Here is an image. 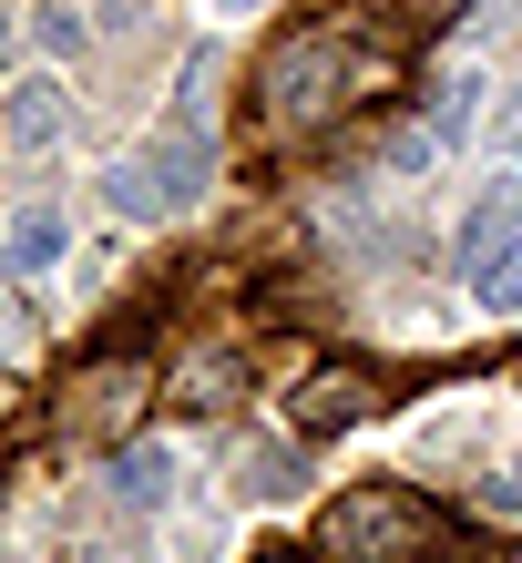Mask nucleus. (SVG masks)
I'll use <instances>...</instances> for the list:
<instances>
[{
  "mask_svg": "<svg viewBox=\"0 0 522 563\" xmlns=\"http://www.w3.org/2000/svg\"><path fill=\"white\" fill-rule=\"evenodd\" d=\"M379 400H389L379 369H358V358H318V369L287 389V430H298V441H329V430L379 420Z\"/></svg>",
  "mask_w": 522,
  "mask_h": 563,
  "instance_id": "5",
  "label": "nucleus"
},
{
  "mask_svg": "<svg viewBox=\"0 0 522 563\" xmlns=\"http://www.w3.org/2000/svg\"><path fill=\"white\" fill-rule=\"evenodd\" d=\"M451 533H462V522L441 503H420L410 482H358V492H338V503L318 512V553L329 563H441Z\"/></svg>",
  "mask_w": 522,
  "mask_h": 563,
  "instance_id": "2",
  "label": "nucleus"
},
{
  "mask_svg": "<svg viewBox=\"0 0 522 563\" xmlns=\"http://www.w3.org/2000/svg\"><path fill=\"white\" fill-rule=\"evenodd\" d=\"M481 503H492V512H522V461H502V472L481 482Z\"/></svg>",
  "mask_w": 522,
  "mask_h": 563,
  "instance_id": "14",
  "label": "nucleus"
},
{
  "mask_svg": "<svg viewBox=\"0 0 522 563\" xmlns=\"http://www.w3.org/2000/svg\"><path fill=\"white\" fill-rule=\"evenodd\" d=\"M236 400H246V358L236 349H185L175 379H165V410H185V420H215Z\"/></svg>",
  "mask_w": 522,
  "mask_h": 563,
  "instance_id": "6",
  "label": "nucleus"
},
{
  "mask_svg": "<svg viewBox=\"0 0 522 563\" xmlns=\"http://www.w3.org/2000/svg\"><path fill=\"white\" fill-rule=\"evenodd\" d=\"M113 492H123V503H165V492H175V461L165 451H113Z\"/></svg>",
  "mask_w": 522,
  "mask_h": 563,
  "instance_id": "10",
  "label": "nucleus"
},
{
  "mask_svg": "<svg viewBox=\"0 0 522 563\" xmlns=\"http://www.w3.org/2000/svg\"><path fill=\"white\" fill-rule=\"evenodd\" d=\"M512 563H522V553H512Z\"/></svg>",
  "mask_w": 522,
  "mask_h": 563,
  "instance_id": "17",
  "label": "nucleus"
},
{
  "mask_svg": "<svg viewBox=\"0 0 522 563\" xmlns=\"http://www.w3.org/2000/svg\"><path fill=\"white\" fill-rule=\"evenodd\" d=\"M369 82H379V62L348 52V21H308V31H277V42H267L246 103H256L267 134H318V123H338Z\"/></svg>",
  "mask_w": 522,
  "mask_h": 563,
  "instance_id": "1",
  "label": "nucleus"
},
{
  "mask_svg": "<svg viewBox=\"0 0 522 563\" xmlns=\"http://www.w3.org/2000/svg\"><path fill=\"white\" fill-rule=\"evenodd\" d=\"M0 103H11V144H21V154H42V144L62 134V82H52V73L11 82V92H0Z\"/></svg>",
  "mask_w": 522,
  "mask_h": 563,
  "instance_id": "8",
  "label": "nucleus"
},
{
  "mask_svg": "<svg viewBox=\"0 0 522 563\" xmlns=\"http://www.w3.org/2000/svg\"><path fill=\"white\" fill-rule=\"evenodd\" d=\"M256 563H308V553H256Z\"/></svg>",
  "mask_w": 522,
  "mask_h": 563,
  "instance_id": "15",
  "label": "nucleus"
},
{
  "mask_svg": "<svg viewBox=\"0 0 522 563\" xmlns=\"http://www.w3.org/2000/svg\"><path fill=\"white\" fill-rule=\"evenodd\" d=\"M462 113H481V73H451L441 82V123H462Z\"/></svg>",
  "mask_w": 522,
  "mask_h": 563,
  "instance_id": "13",
  "label": "nucleus"
},
{
  "mask_svg": "<svg viewBox=\"0 0 522 563\" xmlns=\"http://www.w3.org/2000/svg\"><path fill=\"white\" fill-rule=\"evenodd\" d=\"M31 42H42V52H52V62H73V52H82V42H92V31H82V21H73V11H62V0H42V11H31Z\"/></svg>",
  "mask_w": 522,
  "mask_h": 563,
  "instance_id": "12",
  "label": "nucleus"
},
{
  "mask_svg": "<svg viewBox=\"0 0 522 563\" xmlns=\"http://www.w3.org/2000/svg\"><path fill=\"white\" fill-rule=\"evenodd\" d=\"M206 185H215V144L195 134V123H165V134L113 175V206H123V216H185Z\"/></svg>",
  "mask_w": 522,
  "mask_h": 563,
  "instance_id": "4",
  "label": "nucleus"
},
{
  "mask_svg": "<svg viewBox=\"0 0 522 563\" xmlns=\"http://www.w3.org/2000/svg\"><path fill=\"white\" fill-rule=\"evenodd\" d=\"M512 11H522V0H512Z\"/></svg>",
  "mask_w": 522,
  "mask_h": 563,
  "instance_id": "16",
  "label": "nucleus"
},
{
  "mask_svg": "<svg viewBox=\"0 0 522 563\" xmlns=\"http://www.w3.org/2000/svg\"><path fill=\"white\" fill-rule=\"evenodd\" d=\"M522 246V185L502 175L492 195H481V206L462 216V236H451V256H462V277H481V267H502V256Z\"/></svg>",
  "mask_w": 522,
  "mask_h": 563,
  "instance_id": "7",
  "label": "nucleus"
},
{
  "mask_svg": "<svg viewBox=\"0 0 522 563\" xmlns=\"http://www.w3.org/2000/svg\"><path fill=\"white\" fill-rule=\"evenodd\" d=\"M471 287V308H492V318H522V246L502 256V267H481V277H462Z\"/></svg>",
  "mask_w": 522,
  "mask_h": 563,
  "instance_id": "11",
  "label": "nucleus"
},
{
  "mask_svg": "<svg viewBox=\"0 0 522 563\" xmlns=\"http://www.w3.org/2000/svg\"><path fill=\"white\" fill-rule=\"evenodd\" d=\"M154 389H165V379H154L144 349H92L82 369L62 379V430H73V441H123Z\"/></svg>",
  "mask_w": 522,
  "mask_h": 563,
  "instance_id": "3",
  "label": "nucleus"
},
{
  "mask_svg": "<svg viewBox=\"0 0 522 563\" xmlns=\"http://www.w3.org/2000/svg\"><path fill=\"white\" fill-rule=\"evenodd\" d=\"M62 256H73V225H62L52 206L11 225V267H21V277H52V267H62Z\"/></svg>",
  "mask_w": 522,
  "mask_h": 563,
  "instance_id": "9",
  "label": "nucleus"
}]
</instances>
